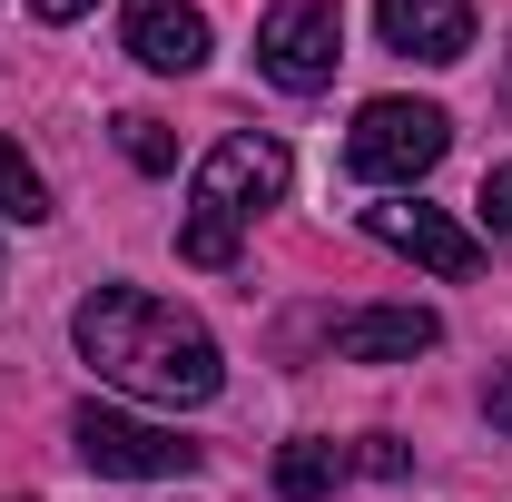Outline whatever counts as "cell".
<instances>
[{"instance_id": "cell-14", "label": "cell", "mask_w": 512, "mask_h": 502, "mask_svg": "<svg viewBox=\"0 0 512 502\" xmlns=\"http://www.w3.org/2000/svg\"><path fill=\"white\" fill-rule=\"evenodd\" d=\"M473 217H483V237L512 247V168H483V188H473Z\"/></svg>"}, {"instance_id": "cell-3", "label": "cell", "mask_w": 512, "mask_h": 502, "mask_svg": "<svg viewBox=\"0 0 512 502\" xmlns=\"http://www.w3.org/2000/svg\"><path fill=\"white\" fill-rule=\"evenodd\" d=\"M69 443L109 483H178V473H197V453H207L178 424H148V414H119V404H79L69 414Z\"/></svg>"}, {"instance_id": "cell-9", "label": "cell", "mask_w": 512, "mask_h": 502, "mask_svg": "<svg viewBox=\"0 0 512 502\" xmlns=\"http://www.w3.org/2000/svg\"><path fill=\"white\" fill-rule=\"evenodd\" d=\"M119 40H128V60H138V69L188 79V69H207V10H197V0H128Z\"/></svg>"}, {"instance_id": "cell-13", "label": "cell", "mask_w": 512, "mask_h": 502, "mask_svg": "<svg viewBox=\"0 0 512 502\" xmlns=\"http://www.w3.org/2000/svg\"><path fill=\"white\" fill-rule=\"evenodd\" d=\"M178 256H188V266H237V227H227V217H207V207H188Z\"/></svg>"}, {"instance_id": "cell-2", "label": "cell", "mask_w": 512, "mask_h": 502, "mask_svg": "<svg viewBox=\"0 0 512 502\" xmlns=\"http://www.w3.org/2000/svg\"><path fill=\"white\" fill-rule=\"evenodd\" d=\"M444 148H453V119L434 99H365L355 128H345V168L365 188H384V197H414L444 168Z\"/></svg>"}, {"instance_id": "cell-5", "label": "cell", "mask_w": 512, "mask_h": 502, "mask_svg": "<svg viewBox=\"0 0 512 502\" xmlns=\"http://www.w3.org/2000/svg\"><path fill=\"white\" fill-rule=\"evenodd\" d=\"M286 178H296L286 138L237 128V138H217V148L197 158V207H207V217H227V227H247V217H266V207L286 197Z\"/></svg>"}, {"instance_id": "cell-6", "label": "cell", "mask_w": 512, "mask_h": 502, "mask_svg": "<svg viewBox=\"0 0 512 502\" xmlns=\"http://www.w3.org/2000/svg\"><path fill=\"white\" fill-rule=\"evenodd\" d=\"M365 237L394 247V256H414V266H434V276H483V237L453 227L444 207H424V197H375L365 207Z\"/></svg>"}, {"instance_id": "cell-17", "label": "cell", "mask_w": 512, "mask_h": 502, "mask_svg": "<svg viewBox=\"0 0 512 502\" xmlns=\"http://www.w3.org/2000/svg\"><path fill=\"white\" fill-rule=\"evenodd\" d=\"M40 20H79V10H99V0H30Z\"/></svg>"}, {"instance_id": "cell-4", "label": "cell", "mask_w": 512, "mask_h": 502, "mask_svg": "<svg viewBox=\"0 0 512 502\" xmlns=\"http://www.w3.org/2000/svg\"><path fill=\"white\" fill-rule=\"evenodd\" d=\"M345 60V10L335 0H276L266 20H256V69L276 79V89H296V99H316L325 79Z\"/></svg>"}, {"instance_id": "cell-1", "label": "cell", "mask_w": 512, "mask_h": 502, "mask_svg": "<svg viewBox=\"0 0 512 502\" xmlns=\"http://www.w3.org/2000/svg\"><path fill=\"white\" fill-rule=\"evenodd\" d=\"M69 335H79V355L99 365V384H119L138 404H207L227 365H217V335L178 315L168 296H148V286H99V296H79L69 315Z\"/></svg>"}, {"instance_id": "cell-11", "label": "cell", "mask_w": 512, "mask_h": 502, "mask_svg": "<svg viewBox=\"0 0 512 502\" xmlns=\"http://www.w3.org/2000/svg\"><path fill=\"white\" fill-rule=\"evenodd\" d=\"M50 217V188H40V168L0 138V227H40Z\"/></svg>"}, {"instance_id": "cell-7", "label": "cell", "mask_w": 512, "mask_h": 502, "mask_svg": "<svg viewBox=\"0 0 512 502\" xmlns=\"http://www.w3.org/2000/svg\"><path fill=\"white\" fill-rule=\"evenodd\" d=\"M375 40L394 60H424V69H453L473 50V0H375Z\"/></svg>"}, {"instance_id": "cell-12", "label": "cell", "mask_w": 512, "mask_h": 502, "mask_svg": "<svg viewBox=\"0 0 512 502\" xmlns=\"http://www.w3.org/2000/svg\"><path fill=\"white\" fill-rule=\"evenodd\" d=\"M119 148H128V168H148V178H168V168H178V138H168L158 109H128V119H119Z\"/></svg>"}, {"instance_id": "cell-10", "label": "cell", "mask_w": 512, "mask_h": 502, "mask_svg": "<svg viewBox=\"0 0 512 502\" xmlns=\"http://www.w3.org/2000/svg\"><path fill=\"white\" fill-rule=\"evenodd\" d=\"M345 443H325V434H296L286 453H276V502H325L335 483H345Z\"/></svg>"}, {"instance_id": "cell-8", "label": "cell", "mask_w": 512, "mask_h": 502, "mask_svg": "<svg viewBox=\"0 0 512 502\" xmlns=\"http://www.w3.org/2000/svg\"><path fill=\"white\" fill-rule=\"evenodd\" d=\"M434 345H444V315L434 306H355V315H335V355L345 365H414Z\"/></svg>"}, {"instance_id": "cell-15", "label": "cell", "mask_w": 512, "mask_h": 502, "mask_svg": "<svg viewBox=\"0 0 512 502\" xmlns=\"http://www.w3.org/2000/svg\"><path fill=\"white\" fill-rule=\"evenodd\" d=\"M355 473H375V483H404V473H414V453H404L394 434H365V443H355Z\"/></svg>"}, {"instance_id": "cell-16", "label": "cell", "mask_w": 512, "mask_h": 502, "mask_svg": "<svg viewBox=\"0 0 512 502\" xmlns=\"http://www.w3.org/2000/svg\"><path fill=\"white\" fill-rule=\"evenodd\" d=\"M483 414H493V434H512V365L483 384Z\"/></svg>"}]
</instances>
